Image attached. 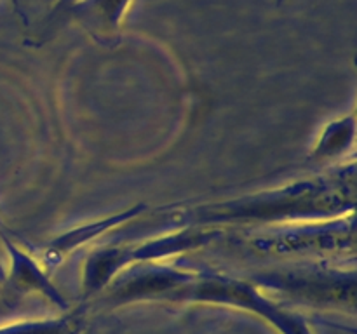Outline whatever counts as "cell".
<instances>
[{"label":"cell","instance_id":"8992f818","mask_svg":"<svg viewBox=\"0 0 357 334\" xmlns=\"http://www.w3.org/2000/svg\"><path fill=\"white\" fill-rule=\"evenodd\" d=\"M351 273L349 277H352ZM345 271H288V273H268L264 275L268 285L288 289L291 294L303 296V298H337L344 299L345 278H349Z\"/></svg>","mask_w":357,"mask_h":334},{"label":"cell","instance_id":"3957f363","mask_svg":"<svg viewBox=\"0 0 357 334\" xmlns=\"http://www.w3.org/2000/svg\"><path fill=\"white\" fill-rule=\"evenodd\" d=\"M218 235L220 233L216 230H209V232L183 230V232H178L174 235L159 237V239L146 240V242L136 244V246L96 249L89 254L86 264H84V296L101 292L126 268L143 263H155L157 260H164V257L173 256V254L199 249Z\"/></svg>","mask_w":357,"mask_h":334},{"label":"cell","instance_id":"9c48e42d","mask_svg":"<svg viewBox=\"0 0 357 334\" xmlns=\"http://www.w3.org/2000/svg\"><path fill=\"white\" fill-rule=\"evenodd\" d=\"M84 326V312L75 308L56 319L26 320L0 329V334H79Z\"/></svg>","mask_w":357,"mask_h":334},{"label":"cell","instance_id":"5b68a950","mask_svg":"<svg viewBox=\"0 0 357 334\" xmlns=\"http://www.w3.org/2000/svg\"><path fill=\"white\" fill-rule=\"evenodd\" d=\"M142 205H136V207L128 209V211L117 212V214H112L108 218L98 219V221L86 223L82 226H75V228L68 230L63 235L52 239L47 246L42 249L40 253V264L45 268V270H52L58 264H61V261L68 256L70 253H73L75 249L82 247L84 244L91 242L93 239H96L101 233L108 232L114 226L121 225V223L129 221L131 218H136V216L142 212Z\"/></svg>","mask_w":357,"mask_h":334},{"label":"cell","instance_id":"277c9868","mask_svg":"<svg viewBox=\"0 0 357 334\" xmlns=\"http://www.w3.org/2000/svg\"><path fill=\"white\" fill-rule=\"evenodd\" d=\"M250 246L260 254H340L354 249V225L344 219L309 221L253 237Z\"/></svg>","mask_w":357,"mask_h":334},{"label":"cell","instance_id":"7a4b0ae2","mask_svg":"<svg viewBox=\"0 0 357 334\" xmlns=\"http://www.w3.org/2000/svg\"><path fill=\"white\" fill-rule=\"evenodd\" d=\"M167 301L237 306L264 317L281 334H312L302 315L275 305L258 291L257 285L225 275L185 270L180 284L171 292Z\"/></svg>","mask_w":357,"mask_h":334},{"label":"cell","instance_id":"ba28073f","mask_svg":"<svg viewBox=\"0 0 357 334\" xmlns=\"http://www.w3.org/2000/svg\"><path fill=\"white\" fill-rule=\"evenodd\" d=\"M356 118L354 113L344 115L324 125L310 157L316 160H333L347 153L354 145Z\"/></svg>","mask_w":357,"mask_h":334},{"label":"cell","instance_id":"6da1fadb","mask_svg":"<svg viewBox=\"0 0 357 334\" xmlns=\"http://www.w3.org/2000/svg\"><path fill=\"white\" fill-rule=\"evenodd\" d=\"M354 207V169L314 180H302L271 191L246 195L195 209L194 218L204 223L257 221L291 223L344 216Z\"/></svg>","mask_w":357,"mask_h":334},{"label":"cell","instance_id":"52a82bcc","mask_svg":"<svg viewBox=\"0 0 357 334\" xmlns=\"http://www.w3.org/2000/svg\"><path fill=\"white\" fill-rule=\"evenodd\" d=\"M13 257H14V268H13V280L16 282L17 287L21 291L30 292H40L45 298L51 299L56 306L59 308H68V303L58 292V289L52 285L49 273L45 268L42 267L40 261L35 260L33 256H28L23 250L13 247Z\"/></svg>","mask_w":357,"mask_h":334}]
</instances>
